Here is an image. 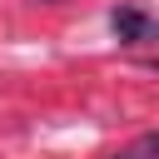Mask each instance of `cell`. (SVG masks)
<instances>
[{
  "label": "cell",
  "instance_id": "6da1fadb",
  "mask_svg": "<svg viewBox=\"0 0 159 159\" xmlns=\"http://www.w3.org/2000/svg\"><path fill=\"white\" fill-rule=\"evenodd\" d=\"M109 25H114V35H119L124 45H154V40H159V20L144 15V10H134V5H119V10L109 15Z\"/></svg>",
  "mask_w": 159,
  "mask_h": 159
},
{
  "label": "cell",
  "instance_id": "7a4b0ae2",
  "mask_svg": "<svg viewBox=\"0 0 159 159\" xmlns=\"http://www.w3.org/2000/svg\"><path fill=\"white\" fill-rule=\"evenodd\" d=\"M109 159H159V134H139V139H129L124 149H114Z\"/></svg>",
  "mask_w": 159,
  "mask_h": 159
}]
</instances>
